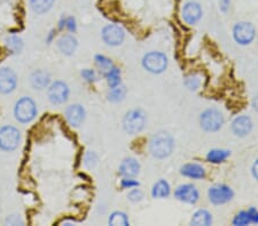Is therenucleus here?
Instances as JSON below:
<instances>
[{
	"label": "nucleus",
	"mask_w": 258,
	"mask_h": 226,
	"mask_svg": "<svg viewBox=\"0 0 258 226\" xmlns=\"http://www.w3.org/2000/svg\"><path fill=\"white\" fill-rule=\"evenodd\" d=\"M5 45L12 53H20L23 49V40L18 35H9L6 38Z\"/></svg>",
	"instance_id": "nucleus-25"
},
{
	"label": "nucleus",
	"mask_w": 258,
	"mask_h": 226,
	"mask_svg": "<svg viewBox=\"0 0 258 226\" xmlns=\"http://www.w3.org/2000/svg\"><path fill=\"white\" fill-rule=\"evenodd\" d=\"M106 79H107V83L109 86V88H112V87L118 86L121 83V70L118 67L112 66L111 70L106 73Z\"/></svg>",
	"instance_id": "nucleus-28"
},
{
	"label": "nucleus",
	"mask_w": 258,
	"mask_h": 226,
	"mask_svg": "<svg viewBox=\"0 0 258 226\" xmlns=\"http://www.w3.org/2000/svg\"><path fill=\"white\" fill-rule=\"evenodd\" d=\"M143 66L150 73H162L167 66V57L161 51H149L144 56Z\"/></svg>",
	"instance_id": "nucleus-6"
},
{
	"label": "nucleus",
	"mask_w": 258,
	"mask_h": 226,
	"mask_svg": "<svg viewBox=\"0 0 258 226\" xmlns=\"http://www.w3.org/2000/svg\"><path fill=\"white\" fill-rule=\"evenodd\" d=\"M175 196L179 201L195 205L200 199V193L193 184H182L175 190Z\"/></svg>",
	"instance_id": "nucleus-12"
},
{
	"label": "nucleus",
	"mask_w": 258,
	"mask_h": 226,
	"mask_svg": "<svg viewBox=\"0 0 258 226\" xmlns=\"http://www.w3.org/2000/svg\"><path fill=\"white\" fill-rule=\"evenodd\" d=\"M30 7L36 14H45L53 7L54 0H30Z\"/></svg>",
	"instance_id": "nucleus-23"
},
{
	"label": "nucleus",
	"mask_w": 258,
	"mask_h": 226,
	"mask_svg": "<svg viewBox=\"0 0 258 226\" xmlns=\"http://www.w3.org/2000/svg\"><path fill=\"white\" fill-rule=\"evenodd\" d=\"M128 199L130 200L131 202H140L141 200L144 199V193L139 189H134L129 192Z\"/></svg>",
	"instance_id": "nucleus-32"
},
{
	"label": "nucleus",
	"mask_w": 258,
	"mask_h": 226,
	"mask_svg": "<svg viewBox=\"0 0 258 226\" xmlns=\"http://www.w3.org/2000/svg\"><path fill=\"white\" fill-rule=\"evenodd\" d=\"M80 76L83 77L84 80H86L88 82H94L96 81V73L94 70L91 69H84L80 72Z\"/></svg>",
	"instance_id": "nucleus-33"
},
{
	"label": "nucleus",
	"mask_w": 258,
	"mask_h": 226,
	"mask_svg": "<svg viewBox=\"0 0 258 226\" xmlns=\"http://www.w3.org/2000/svg\"><path fill=\"white\" fill-rule=\"evenodd\" d=\"M37 104L29 96H23L18 102L15 103L14 106V117L20 124H29L37 117Z\"/></svg>",
	"instance_id": "nucleus-2"
},
{
	"label": "nucleus",
	"mask_w": 258,
	"mask_h": 226,
	"mask_svg": "<svg viewBox=\"0 0 258 226\" xmlns=\"http://www.w3.org/2000/svg\"><path fill=\"white\" fill-rule=\"evenodd\" d=\"M101 35L108 46H119L124 41L125 31L117 24H108L102 29Z\"/></svg>",
	"instance_id": "nucleus-10"
},
{
	"label": "nucleus",
	"mask_w": 258,
	"mask_h": 226,
	"mask_svg": "<svg viewBox=\"0 0 258 226\" xmlns=\"http://www.w3.org/2000/svg\"><path fill=\"white\" fill-rule=\"evenodd\" d=\"M70 95V89L69 86L67 85L64 81H61V80H56V81L52 82L50 86H48L47 89V96L48 99L52 104H63L68 101Z\"/></svg>",
	"instance_id": "nucleus-7"
},
{
	"label": "nucleus",
	"mask_w": 258,
	"mask_h": 226,
	"mask_svg": "<svg viewBox=\"0 0 258 226\" xmlns=\"http://www.w3.org/2000/svg\"><path fill=\"white\" fill-rule=\"evenodd\" d=\"M64 115H66L67 121L69 122L70 126H73V127H79L84 122V120H85L86 112L85 109L80 104H73L69 105L66 109Z\"/></svg>",
	"instance_id": "nucleus-14"
},
{
	"label": "nucleus",
	"mask_w": 258,
	"mask_h": 226,
	"mask_svg": "<svg viewBox=\"0 0 258 226\" xmlns=\"http://www.w3.org/2000/svg\"><path fill=\"white\" fill-rule=\"evenodd\" d=\"M21 142V133L14 126L7 125L0 128V150L11 152L18 147Z\"/></svg>",
	"instance_id": "nucleus-5"
},
{
	"label": "nucleus",
	"mask_w": 258,
	"mask_h": 226,
	"mask_svg": "<svg viewBox=\"0 0 258 226\" xmlns=\"http://www.w3.org/2000/svg\"><path fill=\"white\" fill-rule=\"evenodd\" d=\"M253 108L256 112H258V95H256L253 99Z\"/></svg>",
	"instance_id": "nucleus-41"
},
{
	"label": "nucleus",
	"mask_w": 258,
	"mask_h": 226,
	"mask_svg": "<svg viewBox=\"0 0 258 226\" xmlns=\"http://www.w3.org/2000/svg\"><path fill=\"white\" fill-rule=\"evenodd\" d=\"M109 225L112 226H128L130 225V221H129L127 214H124L123 211H114L111 215V217L108 219Z\"/></svg>",
	"instance_id": "nucleus-27"
},
{
	"label": "nucleus",
	"mask_w": 258,
	"mask_h": 226,
	"mask_svg": "<svg viewBox=\"0 0 258 226\" xmlns=\"http://www.w3.org/2000/svg\"><path fill=\"white\" fill-rule=\"evenodd\" d=\"M98 163V156H96L95 152L93 151H89L88 153L85 154V158H84V164L89 168V169H92L94 168Z\"/></svg>",
	"instance_id": "nucleus-31"
},
{
	"label": "nucleus",
	"mask_w": 258,
	"mask_h": 226,
	"mask_svg": "<svg viewBox=\"0 0 258 226\" xmlns=\"http://www.w3.org/2000/svg\"><path fill=\"white\" fill-rule=\"evenodd\" d=\"M121 186L123 189H133V187L139 186V182L133 178H124L123 177V179L121 182Z\"/></svg>",
	"instance_id": "nucleus-34"
},
{
	"label": "nucleus",
	"mask_w": 258,
	"mask_h": 226,
	"mask_svg": "<svg viewBox=\"0 0 258 226\" xmlns=\"http://www.w3.org/2000/svg\"><path fill=\"white\" fill-rule=\"evenodd\" d=\"M140 172V163L133 158H127L119 164L118 173L124 178H134Z\"/></svg>",
	"instance_id": "nucleus-17"
},
{
	"label": "nucleus",
	"mask_w": 258,
	"mask_h": 226,
	"mask_svg": "<svg viewBox=\"0 0 258 226\" xmlns=\"http://www.w3.org/2000/svg\"><path fill=\"white\" fill-rule=\"evenodd\" d=\"M94 61H95V65L98 66L99 71L103 74V76H106V73H107L108 71L114 66L111 60L108 59V57L105 56V55H100V54L95 55Z\"/></svg>",
	"instance_id": "nucleus-26"
},
{
	"label": "nucleus",
	"mask_w": 258,
	"mask_h": 226,
	"mask_svg": "<svg viewBox=\"0 0 258 226\" xmlns=\"http://www.w3.org/2000/svg\"><path fill=\"white\" fill-rule=\"evenodd\" d=\"M231 7V0H221L219 1V8L221 12L226 13Z\"/></svg>",
	"instance_id": "nucleus-37"
},
{
	"label": "nucleus",
	"mask_w": 258,
	"mask_h": 226,
	"mask_svg": "<svg viewBox=\"0 0 258 226\" xmlns=\"http://www.w3.org/2000/svg\"><path fill=\"white\" fill-rule=\"evenodd\" d=\"M233 225L235 226H246V225H249L250 224V219H249V216L247 214V210H242L240 212H238L237 215H235V217L233 218Z\"/></svg>",
	"instance_id": "nucleus-30"
},
{
	"label": "nucleus",
	"mask_w": 258,
	"mask_h": 226,
	"mask_svg": "<svg viewBox=\"0 0 258 226\" xmlns=\"http://www.w3.org/2000/svg\"><path fill=\"white\" fill-rule=\"evenodd\" d=\"M256 37L255 27L249 22H239L233 28V38L239 45H249Z\"/></svg>",
	"instance_id": "nucleus-8"
},
{
	"label": "nucleus",
	"mask_w": 258,
	"mask_h": 226,
	"mask_svg": "<svg viewBox=\"0 0 258 226\" xmlns=\"http://www.w3.org/2000/svg\"><path fill=\"white\" fill-rule=\"evenodd\" d=\"M175 141L166 131H159L154 134L149 142V151L151 156L156 159H166L172 153Z\"/></svg>",
	"instance_id": "nucleus-1"
},
{
	"label": "nucleus",
	"mask_w": 258,
	"mask_h": 226,
	"mask_svg": "<svg viewBox=\"0 0 258 226\" xmlns=\"http://www.w3.org/2000/svg\"><path fill=\"white\" fill-rule=\"evenodd\" d=\"M54 35H55V30H51L50 33H48V35L46 37V43L47 44H52V43H53Z\"/></svg>",
	"instance_id": "nucleus-39"
},
{
	"label": "nucleus",
	"mask_w": 258,
	"mask_h": 226,
	"mask_svg": "<svg viewBox=\"0 0 258 226\" xmlns=\"http://www.w3.org/2000/svg\"><path fill=\"white\" fill-rule=\"evenodd\" d=\"M231 152L228 150H222V148H214V150L209 151L206 154V160L211 163H221L224 162L225 160L230 157Z\"/></svg>",
	"instance_id": "nucleus-22"
},
{
	"label": "nucleus",
	"mask_w": 258,
	"mask_h": 226,
	"mask_svg": "<svg viewBox=\"0 0 258 226\" xmlns=\"http://www.w3.org/2000/svg\"><path fill=\"white\" fill-rule=\"evenodd\" d=\"M57 48L63 55H67V56H72V55L75 53L77 49V46H78V41L73 34H63L62 37L57 40Z\"/></svg>",
	"instance_id": "nucleus-18"
},
{
	"label": "nucleus",
	"mask_w": 258,
	"mask_h": 226,
	"mask_svg": "<svg viewBox=\"0 0 258 226\" xmlns=\"http://www.w3.org/2000/svg\"><path fill=\"white\" fill-rule=\"evenodd\" d=\"M125 95H127V87L119 83L118 86L111 88L107 97H108V101H111L112 103H118V102L123 101V99L125 98Z\"/></svg>",
	"instance_id": "nucleus-24"
},
{
	"label": "nucleus",
	"mask_w": 258,
	"mask_h": 226,
	"mask_svg": "<svg viewBox=\"0 0 258 226\" xmlns=\"http://www.w3.org/2000/svg\"><path fill=\"white\" fill-rule=\"evenodd\" d=\"M251 172H253V176L258 180V159L254 162L253 169H251Z\"/></svg>",
	"instance_id": "nucleus-38"
},
{
	"label": "nucleus",
	"mask_w": 258,
	"mask_h": 226,
	"mask_svg": "<svg viewBox=\"0 0 258 226\" xmlns=\"http://www.w3.org/2000/svg\"><path fill=\"white\" fill-rule=\"evenodd\" d=\"M54 1H55V0H54Z\"/></svg>",
	"instance_id": "nucleus-42"
},
{
	"label": "nucleus",
	"mask_w": 258,
	"mask_h": 226,
	"mask_svg": "<svg viewBox=\"0 0 258 226\" xmlns=\"http://www.w3.org/2000/svg\"><path fill=\"white\" fill-rule=\"evenodd\" d=\"M182 16H183V20L185 21L187 24H189V25L196 24L202 17L201 6H200L199 2H195V1L186 2L183 7Z\"/></svg>",
	"instance_id": "nucleus-13"
},
{
	"label": "nucleus",
	"mask_w": 258,
	"mask_h": 226,
	"mask_svg": "<svg viewBox=\"0 0 258 226\" xmlns=\"http://www.w3.org/2000/svg\"><path fill=\"white\" fill-rule=\"evenodd\" d=\"M191 224L195 226H209L212 224V216L205 209H200L193 215Z\"/></svg>",
	"instance_id": "nucleus-21"
},
{
	"label": "nucleus",
	"mask_w": 258,
	"mask_h": 226,
	"mask_svg": "<svg viewBox=\"0 0 258 226\" xmlns=\"http://www.w3.org/2000/svg\"><path fill=\"white\" fill-rule=\"evenodd\" d=\"M180 174L192 179H202L205 177V169L199 163H186L180 168Z\"/></svg>",
	"instance_id": "nucleus-19"
},
{
	"label": "nucleus",
	"mask_w": 258,
	"mask_h": 226,
	"mask_svg": "<svg viewBox=\"0 0 258 226\" xmlns=\"http://www.w3.org/2000/svg\"><path fill=\"white\" fill-rule=\"evenodd\" d=\"M247 214L249 216L250 223H253V224H258V210L255 208V207H250V208L247 210Z\"/></svg>",
	"instance_id": "nucleus-36"
},
{
	"label": "nucleus",
	"mask_w": 258,
	"mask_h": 226,
	"mask_svg": "<svg viewBox=\"0 0 258 226\" xmlns=\"http://www.w3.org/2000/svg\"><path fill=\"white\" fill-rule=\"evenodd\" d=\"M66 29L69 32H76L77 30V24H76V18L74 17V16H69V17H67V21H66Z\"/></svg>",
	"instance_id": "nucleus-35"
},
{
	"label": "nucleus",
	"mask_w": 258,
	"mask_h": 226,
	"mask_svg": "<svg viewBox=\"0 0 258 226\" xmlns=\"http://www.w3.org/2000/svg\"><path fill=\"white\" fill-rule=\"evenodd\" d=\"M66 21H67V17H64V16H62V17H61L60 22H59V29H60V30H63V29L66 28Z\"/></svg>",
	"instance_id": "nucleus-40"
},
{
	"label": "nucleus",
	"mask_w": 258,
	"mask_h": 226,
	"mask_svg": "<svg viewBox=\"0 0 258 226\" xmlns=\"http://www.w3.org/2000/svg\"><path fill=\"white\" fill-rule=\"evenodd\" d=\"M30 83L36 90L46 89L51 85V74L43 69L35 70L30 76Z\"/></svg>",
	"instance_id": "nucleus-16"
},
{
	"label": "nucleus",
	"mask_w": 258,
	"mask_h": 226,
	"mask_svg": "<svg viewBox=\"0 0 258 226\" xmlns=\"http://www.w3.org/2000/svg\"><path fill=\"white\" fill-rule=\"evenodd\" d=\"M146 126V114L141 109H132L123 119V128L128 134L135 135L144 130Z\"/></svg>",
	"instance_id": "nucleus-3"
},
{
	"label": "nucleus",
	"mask_w": 258,
	"mask_h": 226,
	"mask_svg": "<svg viewBox=\"0 0 258 226\" xmlns=\"http://www.w3.org/2000/svg\"><path fill=\"white\" fill-rule=\"evenodd\" d=\"M185 86L189 90H198L201 86V79L198 74H191V76H187L185 79Z\"/></svg>",
	"instance_id": "nucleus-29"
},
{
	"label": "nucleus",
	"mask_w": 258,
	"mask_h": 226,
	"mask_svg": "<svg viewBox=\"0 0 258 226\" xmlns=\"http://www.w3.org/2000/svg\"><path fill=\"white\" fill-rule=\"evenodd\" d=\"M171 193L170 184L166 179H160L154 184L153 189H151V195L155 199H163L167 198Z\"/></svg>",
	"instance_id": "nucleus-20"
},
{
	"label": "nucleus",
	"mask_w": 258,
	"mask_h": 226,
	"mask_svg": "<svg viewBox=\"0 0 258 226\" xmlns=\"http://www.w3.org/2000/svg\"><path fill=\"white\" fill-rule=\"evenodd\" d=\"M208 196L212 205L221 206L230 202L233 199L234 192L230 186L225 184H216L209 189Z\"/></svg>",
	"instance_id": "nucleus-9"
},
{
	"label": "nucleus",
	"mask_w": 258,
	"mask_h": 226,
	"mask_svg": "<svg viewBox=\"0 0 258 226\" xmlns=\"http://www.w3.org/2000/svg\"><path fill=\"white\" fill-rule=\"evenodd\" d=\"M224 115L217 109H206L200 115V125L208 133L218 131L224 126Z\"/></svg>",
	"instance_id": "nucleus-4"
},
{
	"label": "nucleus",
	"mask_w": 258,
	"mask_h": 226,
	"mask_svg": "<svg viewBox=\"0 0 258 226\" xmlns=\"http://www.w3.org/2000/svg\"><path fill=\"white\" fill-rule=\"evenodd\" d=\"M253 120L248 115H239L232 122V131L235 136L244 137L253 130Z\"/></svg>",
	"instance_id": "nucleus-15"
},
{
	"label": "nucleus",
	"mask_w": 258,
	"mask_h": 226,
	"mask_svg": "<svg viewBox=\"0 0 258 226\" xmlns=\"http://www.w3.org/2000/svg\"><path fill=\"white\" fill-rule=\"evenodd\" d=\"M18 87V76L9 67H0V94L8 95Z\"/></svg>",
	"instance_id": "nucleus-11"
}]
</instances>
